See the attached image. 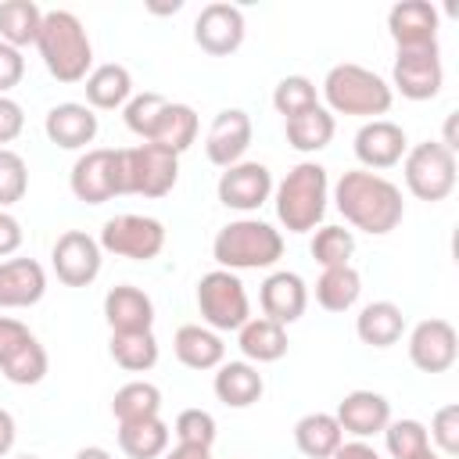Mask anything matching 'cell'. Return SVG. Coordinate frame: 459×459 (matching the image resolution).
<instances>
[{"label": "cell", "mask_w": 459, "mask_h": 459, "mask_svg": "<svg viewBox=\"0 0 459 459\" xmlns=\"http://www.w3.org/2000/svg\"><path fill=\"white\" fill-rule=\"evenodd\" d=\"M333 204L344 215V222H351L369 237L391 233L405 219L402 190L387 176L366 169H351L333 183Z\"/></svg>", "instance_id": "obj_1"}, {"label": "cell", "mask_w": 459, "mask_h": 459, "mask_svg": "<svg viewBox=\"0 0 459 459\" xmlns=\"http://www.w3.org/2000/svg\"><path fill=\"white\" fill-rule=\"evenodd\" d=\"M36 50L57 82H82L93 72V43L72 11H43Z\"/></svg>", "instance_id": "obj_2"}, {"label": "cell", "mask_w": 459, "mask_h": 459, "mask_svg": "<svg viewBox=\"0 0 459 459\" xmlns=\"http://www.w3.org/2000/svg\"><path fill=\"white\" fill-rule=\"evenodd\" d=\"M330 201V179L319 161H298L276 186H273V204L276 219L287 233H308L323 222Z\"/></svg>", "instance_id": "obj_3"}, {"label": "cell", "mask_w": 459, "mask_h": 459, "mask_svg": "<svg viewBox=\"0 0 459 459\" xmlns=\"http://www.w3.org/2000/svg\"><path fill=\"white\" fill-rule=\"evenodd\" d=\"M323 100H326L330 115H355V118L369 122V118H380L391 111L394 90L377 72H369L355 61H341L323 79Z\"/></svg>", "instance_id": "obj_4"}, {"label": "cell", "mask_w": 459, "mask_h": 459, "mask_svg": "<svg viewBox=\"0 0 459 459\" xmlns=\"http://www.w3.org/2000/svg\"><path fill=\"white\" fill-rule=\"evenodd\" d=\"M212 258L219 269L240 273V269H269L283 258V237L262 219H237L226 222L212 240Z\"/></svg>", "instance_id": "obj_5"}, {"label": "cell", "mask_w": 459, "mask_h": 459, "mask_svg": "<svg viewBox=\"0 0 459 459\" xmlns=\"http://www.w3.org/2000/svg\"><path fill=\"white\" fill-rule=\"evenodd\" d=\"M402 176L416 201H445L455 190V154L441 140H423L405 151Z\"/></svg>", "instance_id": "obj_6"}, {"label": "cell", "mask_w": 459, "mask_h": 459, "mask_svg": "<svg viewBox=\"0 0 459 459\" xmlns=\"http://www.w3.org/2000/svg\"><path fill=\"white\" fill-rule=\"evenodd\" d=\"M197 312L204 319L208 330L226 333V330H240L251 319V301L247 290L240 283L237 273L230 269H212L197 280Z\"/></svg>", "instance_id": "obj_7"}, {"label": "cell", "mask_w": 459, "mask_h": 459, "mask_svg": "<svg viewBox=\"0 0 459 459\" xmlns=\"http://www.w3.org/2000/svg\"><path fill=\"white\" fill-rule=\"evenodd\" d=\"M179 179V154L158 143L122 147V190L140 197H165Z\"/></svg>", "instance_id": "obj_8"}, {"label": "cell", "mask_w": 459, "mask_h": 459, "mask_svg": "<svg viewBox=\"0 0 459 459\" xmlns=\"http://www.w3.org/2000/svg\"><path fill=\"white\" fill-rule=\"evenodd\" d=\"M68 186L82 204H104L122 190V147H90L75 158Z\"/></svg>", "instance_id": "obj_9"}, {"label": "cell", "mask_w": 459, "mask_h": 459, "mask_svg": "<svg viewBox=\"0 0 459 459\" xmlns=\"http://www.w3.org/2000/svg\"><path fill=\"white\" fill-rule=\"evenodd\" d=\"M100 251L118 255V258H133V262H151L161 255L165 247V226L154 215H136V212H122L111 215L100 226Z\"/></svg>", "instance_id": "obj_10"}, {"label": "cell", "mask_w": 459, "mask_h": 459, "mask_svg": "<svg viewBox=\"0 0 459 459\" xmlns=\"http://www.w3.org/2000/svg\"><path fill=\"white\" fill-rule=\"evenodd\" d=\"M445 68H441V50H398L394 68H391V90H398L405 100H434L441 93Z\"/></svg>", "instance_id": "obj_11"}, {"label": "cell", "mask_w": 459, "mask_h": 459, "mask_svg": "<svg viewBox=\"0 0 459 459\" xmlns=\"http://www.w3.org/2000/svg\"><path fill=\"white\" fill-rule=\"evenodd\" d=\"M100 262H104L100 244L82 230H68L54 240L50 265L65 287H90L100 276Z\"/></svg>", "instance_id": "obj_12"}, {"label": "cell", "mask_w": 459, "mask_h": 459, "mask_svg": "<svg viewBox=\"0 0 459 459\" xmlns=\"http://www.w3.org/2000/svg\"><path fill=\"white\" fill-rule=\"evenodd\" d=\"M244 32H247L244 11L237 4H226V0L204 4L201 14L194 18V43L212 57H230L233 50H240Z\"/></svg>", "instance_id": "obj_13"}, {"label": "cell", "mask_w": 459, "mask_h": 459, "mask_svg": "<svg viewBox=\"0 0 459 459\" xmlns=\"http://www.w3.org/2000/svg\"><path fill=\"white\" fill-rule=\"evenodd\" d=\"M215 194H219V204L233 212H258L273 194V172L262 161H237L222 169Z\"/></svg>", "instance_id": "obj_14"}, {"label": "cell", "mask_w": 459, "mask_h": 459, "mask_svg": "<svg viewBox=\"0 0 459 459\" xmlns=\"http://www.w3.org/2000/svg\"><path fill=\"white\" fill-rule=\"evenodd\" d=\"M459 333L448 319H420L409 333V359L420 373H445L455 366Z\"/></svg>", "instance_id": "obj_15"}, {"label": "cell", "mask_w": 459, "mask_h": 459, "mask_svg": "<svg viewBox=\"0 0 459 459\" xmlns=\"http://www.w3.org/2000/svg\"><path fill=\"white\" fill-rule=\"evenodd\" d=\"M251 136H255V126H251V115L240 111V108H222L212 126H208V136H204V154L212 165L219 169H230L237 161H244L247 147H251Z\"/></svg>", "instance_id": "obj_16"}, {"label": "cell", "mask_w": 459, "mask_h": 459, "mask_svg": "<svg viewBox=\"0 0 459 459\" xmlns=\"http://www.w3.org/2000/svg\"><path fill=\"white\" fill-rule=\"evenodd\" d=\"M405 151H409L405 129L391 118H369L355 133V158L366 172H380V169L398 165L405 158Z\"/></svg>", "instance_id": "obj_17"}, {"label": "cell", "mask_w": 459, "mask_h": 459, "mask_svg": "<svg viewBox=\"0 0 459 459\" xmlns=\"http://www.w3.org/2000/svg\"><path fill=\"white\" fill-rule=\"evenodd\" d=\"M387 32L398 50L437 47V7L430 0H402L387 11Z\"/></svg>", "instance_id": "obj_18"}, {"label": "cell", "mask_w": 459, "mask_h": 459, "mask_svg": "<svg viewBox=\"0 0 459 459\" xmlns=\"http://www.w3.org/2000/svg\"><path fill=\"white\" fill-rule=\"evenodd\" d=\"M258 305H262V316L280 323V326H290L305 316V305H308V287L298 273L290 269H280V273H269L262 280V290H258Z\"/></svg>", "instance_id": "obj_19"}, {"label": "cell", "mask_w": 459, "mask_h": 459, "mask_svg": "<svg viewBox=\"0 0 459 459\" xmlns=\"http://www.w3.org/2000/svg\"><path fill=\"white\" fill-rule=\"evenodd\" d=\"M333 416H337V423H341L344 434L366 441V437H373V434H384V427L391 423V402H387L380 391L359 387V391H348V394L337 402V412H333Z\"/></svg>", "instance_id": "obj_20"}, {"label": "cell", "mask_w": 459, "mask_h": 459, "mask_svg": "<svg viewBox=\"0 0 459 459\" xmlns=\"http://www.w3.org/2000/svg\"><path fill=\"white\" fill-rule=\"evenodd\" d=\"M97 115L93 108L79 104V100H65V104H54L43 118V133L50 143H57L61 151H82L86 143L97 140Z\"/></svg>", "instance_id": "obj_21"}, {"label": "cell", "mask_w": 459, "mask_h": 459, "mask_svg": "<svg viewBox=\"0 0 459 459\" xmlns=\"http://www.w3.org/2000/svg\"><path fill=\"white\" fill-rule=\"evenodd\" d=\"M104 319L111 333H143L154 326V301L133 283H118L104 294Z\"/></svg>", "instance_id": "obj_22"}, {"label": "cell", "mask_w": 459, "mask_h": 459, "mask_svg": "<svg viewBox=\"0 0 459 459\" xmlns=\"http://www.w3.org/2000/svg\"><path fill=\"white\" fill-rule=\"evenodd\" d=\"M47 294V273L36 258L0 262V308H32Z\"/></svg>", "instance_id": "obj_23"}, {"label": "cell", "mask_w": 459, "mask_h": 459, "mask_svg": "<svg viewBox=\"0 0 459 459\" xmlns=\"http://www.w3.org/2000/svg\"><path fill=\"white\" fill-rule=\"evenodd\" d=\"M172 351H176V359H179L186 369H197V373L219 369L222 359H226L222 337H219L215 330L201 326V323H183V326L176 330V337H172Z\"/></svg>", "instance_id": "obj_24"}, {"label": "cell", "mask_w": 459, "mask_h": 459, "mask_svg": "<svg viewBox=\"0 0 459 459\" xmlns=\"http://www.w3.org/2000/svg\"><path fill=\"white\" fill-rule=\"evenodd\" d=\"M212 391H215V398H219L222 405H230V409H247V405H255V402L262 398L265 380H262L258 366H251L247 359H240V362H222V366H219V373H215V380H212Z\"/></svg>", "instance_id": "obj_25"}, {"label": "cell", "mask_w": 459, "mask_h": 459, "mask_svg": "<svg viewBox=\"0 0 459 459\" xmlns=\"http://www.w3.org/2000/svg\"><path fill=\"white\" fill-rule=\"evenodd\" d=\"M355 333H359V341L369 344V348H391V344H398L402 333H405V316H402V308H398L394 301H387V298L369 301V305H362V312L355 316Z\"/></svg>", "instance_id": "obj_26"}, {"label": "cell", "mask_w": 459, "mask_h": 459, "mask_svg": "<svg viewBox=\"0 0 459 459\" xmlns=\"http://www.w3.org/2000/svg\"><path fill=\"white\" fill-rule=\"evenodd\" d=\"M86 108H100V111H111V108H126V100L133 97V75L126 65H97L86 79Z\"/></svg>", "instance_id": "obj_27"}, {"label": "cell", "mask_w": 459, "mask_h": 459, "mask_svg": "<svg viewBox=\"0 0 459 459\" xmlns=\"http://www.w3.org/2000/svg\"><path fill=\"white\" fill-rule=\"evenodd\" d=\"M237 344L247 362H280L287 355V330L265 316H251L237 330Z\"/></svg>", "instance_id": "obj_28"}, {"label": "cell", "mask_w": 459, "mask_h": 459, "mask_svg": "<svg viewBox=\"0 0 459 459\" xmlns=\"http://www.w3.org/2000/svg\"><path fill=\"white\" fill-rule=\"evenodd\" d=\"M341 441H344V430L333 412H305L294 423V445L308 459H330Z\"/></svg>", "instance_id": "obj_29"}, {"label": "cell", "mask_w": 459, "mask_h": 459, "mask_svg": "<svg viewBox=\"0 0 459 459\" xmlns=\"http://www.w3.org/2000/svg\"><path fill=\"white\" fill-rule=\"evenodd\" d=\"M118 448L129 459H161L169 448V423L161 416L118 423Z\"/></svg>", "instance_id": "obj_30"}, {"label": "cell", "mask_w": 459, "mask_h": 459, "mask_svg": "<svg viewBox=\"0 0 459 459\" xmlns=\"http://www.w3.org/2000/svg\"><path fill=\"white\" fill-rule=\"evenodd\" d=\"M283 122H287V143L294 151H301V154L323 151L333 140V129H337L333 115L323 104H316V108H308V111H301L294 118H283Z\"/></svg>", "instance_id": "obj_31"}, {"label": "cell", "mask_w": 459, "mask_h": 459, "mask_svg": "<svg viewBox=\"0 0 459 459\" xmlns=\"http://www.w3.org/2000/svg\"><path fill=\"white\" fill-rule=\"evenodd\" d=\"M362 294V276L355 265H337V269H323L316 280V301L326 312H348Z\"/></svg>", "instance_id": "obj_32"}, {"label": "cell", "mask_w": 459, "mask_h": 459, "mask_svg": "<svg viewBox=\"0 0 459 459\" xmlns=\"http://www.w3.org/2000/svg\"><path fill=\"white\" fill-rule=\"evenodd\" d=\"M194 140H197V111L190 104L169 100V108H165V115H161V122H158V129L147 143H158L172 154H183Z\"/></svg>", "instance_id": "obj_33"}, {"label": "cell", "mask_w": 459, "mask_h": 459, "mask_svg": "<svg viewBox=\"0 0 459 459\" xmlns=\"http://www.w3.org/2000/svg\"><path fill=\"white\" fill-rule=\"evenodd\" d=\"M43 25V11L32 0H4L0 4V39L11 47H29L36 43Z\"/></svg>", "instance_id": "obj_34"}, {"label": "cell", "mask_w": 459, "mask_h": 459, "mask_svg": "<svg viewBox=\"0 0 459 459\" xmlns=\"http://www.w3.org/2000/svg\"><path fill=\"white\" fill-rule=\"evenodd\" d=\"M111 416L118 423L129 420H147V416H161V391L151 380H129L115 391L111 398Z\"/></svg>", "instance_id": "obj_35"}, {"label": "cell", "mask_w": 459, "mask_h": 459, "mask_svg": "<svg viewBox=\"0 0 459 459\" xmlns=\"http://www.w3.org/2000/svg\"><path fill=\"white\" fill-rule=\"evenodd\" d=\"M108 351H111L115 366H122L126 373H147L158 362V337L151 330H143V333H111Z\"/></svg>", "instance_id": "obj_36"}, {"label": "cell", "mask_w": 459, "mask_h": 459, "mask_svg": "<svg viewBox=\"0 0 459 459\" xmlns=\"http://www.w3.org/2000/svg\"><path fill=\"white\" fill-rule=\"evenodd\" d=\"M165 108H169V97H161V93H154V90L133 93V97L126 100V108H122L126 129H129V133H136V136L147 143V140L154 136V129H158V122H161Z\"/></svg>", "instance_id": "obj_37"}, {"label": "cell", "mask_w": 459, "mask_h": 459, "mask_svg": "<svg viewBox=\"0 0 459 459\" xmlns=\"http://www.w3.org/2000/svg\"><path fill=\"white\" fill-rule=\"evenodd\" d=\"M312 258L323 265V269H337V265H351V255H355V233L344 230V226H319L312 244H308Z\"/></svg>", "instance_id": "obj_38"}, {"label": "cell", "mask_w": 459, "mask_h": 459, "mask_svg": "<svg viewBox=\"0 0 459 459\" xmlns=\"http://www.w3.org/2000/svg\"><path fill=\"white\" fill-rule=\"evenodd\" d=\"M47 348L32 337V341H25L4 366H0V373H4V380H11V384H18V387H32V384H39L43 377H47Z\"/></svg>", "instance_id": "obj_39"}, {"label": "cell", "mask_w": 459, "mask_h": 459, "mask_svg": "<svg viewBox=\"0 0 459 459\" xmlns=\"http://www.w3.org/2000/svg\"><path fill=\"white\" fill-rule=\"evenodd\" d=\"M384 445L391 459H420L430 452V437L420 420H391L384 427Z\"/></svg>", "instance_id": "obj_40"}, {"label": "cell", "mask_w": 459, "mask_h": 459, "mask_svg": "<svg viewBox=\"0 0 459 459\" xmlns=\"http://www.w3.org/2000/svg\"><path fill=\"white\" fill-rule=\"evenodd\" d=\"M316 104H319V90H316V82L308 75H283L276 82V90H273V108L283 118H294V115H301V111H308Z\"/></svg>", "instance_id": "obj_41"}, {"label": "cell", "mask_w": 459, "mask_h": 459, "mask_svg": "<svg viewBox=\"0 0 459 459\" xmlns=\"http://www.w3.org/2000/svg\"><path fill=\"white\" fill-rule=\"evenodd\" d=\"M29 190V165L18 151L0 147V208H11Z\"/></svg>", "instance_id": "obj_42"}, {"label": "cell", "mask_w": 459, "mask_h": 459, "mask_svg": "<svg viewBox=\"0 0 459 459\" xmlns=\"http://www.w3.org/2000/svg\"><path fill=\"white\" fill-rule=\"evenodd\" d=\"M172 430L179 445H204V448L215 445V416L208 409H183Z\"/></svg>", "instance_id": "obj_43"}, {"label": "cell", "mask_w": 459, "mask_h": 459, "mask_svg": "<svg viewBox=\"0 0 459 459\" xmlns=\"http://www.w3.org/2000/svg\"><path fill=\"white\" fill-rule=\"evenodd\" d=\"M427 437H430V445H437L441 455H455L459 452V405L455 402H448V405H441L434 412Z\"/></svg>", "instance_id": "obj_44"}, {"label": "cell", "mask_w": 459, "mask_h": 459, "mask_svg": "<svg viewBox=\"0 0 459 459\" xmlns=\"http://www.w3.org/2000/svg\"><path fill=\"white\" fill-rule=\"evenodd\" d=\"M36 333L22 323V319H14V316H0V366L25 344V341H32Z\"/></svg>", "instance_id": "obj_45"}, {"label": "cell", "mask_w": 459, "mask_h": 459, "mask_svg": "<svg viewBox=\"0 0 459 459\" xmlns=\"http://www.w3.org/2000/svg\"><path fill=\"white\" fill-rule=\"evenodd\" d=\"M22 75H25V57H22V50L0 39V97H7V90H14V86L22 82Z\"/></svg>", "instance_id": "obj_46"}, {"label": "cell", "mask_w": 459, "mask_h": 459, "mask_svg": "<svg viewBox=\"0 0 459 459\" xmlns=\"http://www.w3.org/2000/svg\"><path fill=\"white\" fill-rule=\"evenodd\" d=\"M25 129V111L14 97H0V147H7L11 140H18Z\"/></svg>", "instance_id": "obj_47"}, {"label": "cell", "mask_w": 459, "mask_h": 459, "mask_svg": "<svg viewBox=\"0 0 459 459\" xmlns=\"http://www.w3.org/2000/svg\"><path fill=\"white\" fill-rule=\"evenodd\" d=\"M22 240H25L22 222H18V219H14L7 208H0V258L14 255V251L22 247Z\"/></svg>", "instance_id": "obj_48"}, {"label": "cell", "mask_w": 459, "mask_h": 459, "mask_svg": "<svg viewBox=\"0 0 459 459\" xmlns=\"http://www.w3.org/2000/svg\"><path fill=\"white\" fill-rule=\"evenodd\" d=\"M330 459H380V452H377L369 441H359V437H355V441H341Z\"/></svg>", "instance_id": "obj_49"}, {"label": "cell", "mask_w": 459, "mask_h": 459, "mask_svg": "<svg viewBox=\"0 0 459 459\" xmlns=\"http://www.w3.org/2000/svg\"><path fill=\"white\" fill-rule=\"evenodd\" d=\"M14 437H18V427H14V416L0 405V459L14 448Z\"/></svg>", "instance_id": "obj_50"}, {"label": "cell", "mask_w": 459, "mask_h": 459, "mask_svg": "<svg viewBox=\"0 0 459 459\" xmlns=\"http://www.w3.org/2000/svg\"><path fill=\"white\" fill-rule=\"evenodd\" d=\"M161 459H212V448H204V445H179L176 441V448H165Z\"/></svg>", "instance_id": "obj_51"}, {"label": "cell", "mask_w": 459, "mask_h": 459, "mask_svg": "<svg viewBox=\"0 0 459 459\" xmlns=\"http://www.w3.org/2000/svg\"><path fill=\"white\" fill-rule=\"evenodd\" d=\"M441 143H445V147L455 154V147H459V136H455V111L445 118V140H441Z\"/></svg>", "instance_id": "obj_52"}, {"label": "cell", "mask_w": 459, "mask_h": 459, "mask_svg": "<svg viewBox=\"0 0 459 459\" xmlns=\"http://www.w3.org/2000/svg\"><path fill=\"white\" fill-rule=\"evenodd\" d=\"M72 459H111V452L100 448V445H86V448H79Z\"/></svg>", "instance_id": "obj_53"}, {"label": "cell", "mask_w": 459, "mask_h": 459, "mask_svg": "<svg viewBox=\"0 0 459 459\" xmlns=\"http://www.w3.org/2000/svg\"><path fill=\"white\" fill-rule=\"evenodd\" d=\"M420 459H441V455H437V452L430 448V452H427V455H420Z\"/></svg>", "instance_id": "obj_54"}, {"label": "cell", "mask_w": 459, "mask_h": 459, "mask_svg": "<svg viewBox=\"0 0 459 459\" xmlns=\"http://www.w3.org/2000/svg\"><path fill=\"white\" fill-rule=\"evenodd\" d=\"M18 459H39V455H18Z\"/></svg>", "instance_id": "obj_55"}]
</instances>
